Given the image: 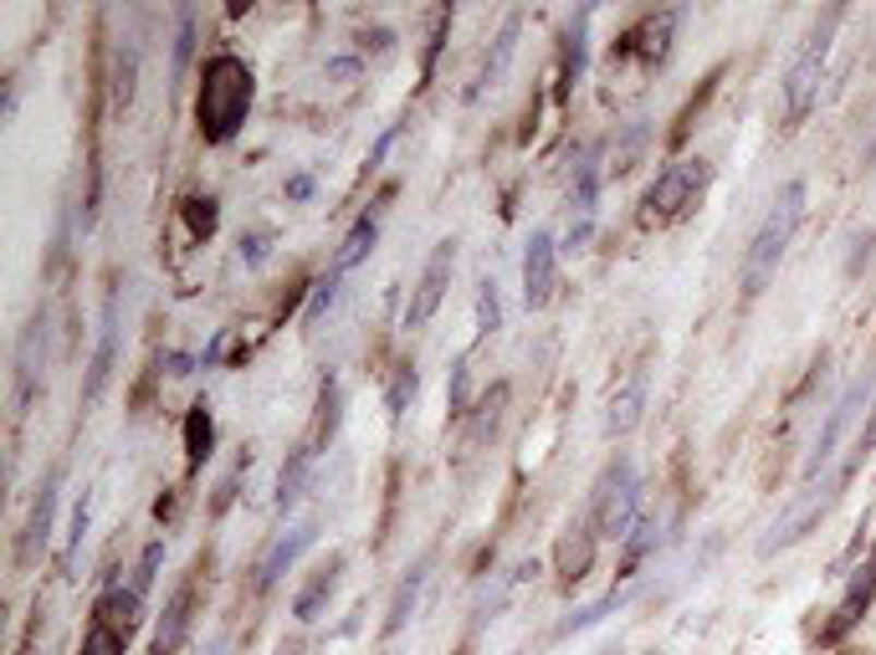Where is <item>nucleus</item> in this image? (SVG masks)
<instances>
[{
	"instance_id": "5701e85b",
	"label": "nucleus",
	"mask_w": 876,
	"mask_h": 655,
	"mask_svg": "<svg viewBox=\"0 0 876 655\" xmlns=\"http://www.w3.org/2000/svg\"><path fill=\"white\" fill-rule=\"evenodd\" d=\"M211 446H216V421H211V404L195 400L185 415V456H190V471H201L211 461Z\"/></svg>"
},
{
	"instance_id": "39448f33",
	"label": "nucleus",
	"mask_w": 876,
	"mask_h": 655,
	"mask_svg": "<svg viewBox=\"0 0 876 655\" xmlns=\"http://www.w3.org/2000/svg\"><path fill=\"white\" fill-rule=\"evenodd\" d=\"M708 159H676V165H667L657 174V185L646 190V205H651V216L672 220L682 216L687 205H697V195H703V185H708Z\"/></svg>"
},
{
	"instance_id": "c03bdc74",
	"label": "nucleus",
	"mask_w": 876,
	"mask_h": 655,
	"mask_svg": "<svg viewBox=\"0 0 876 655\" xmlns=\"http://www.w3.org/2000/svg\"><path fill=\"white\" fill-rule=\"evenodd\" d=\"M211 655H220V640H216V645H211Z\"/></svg>"
},
{
	"instance_id": "0eeeda50",
	"label": "nucleus",
	"mask_w": 876,
	"mask_h": 655,
	"mask_svg": "<svg viewBox=\"0 0 876 655\" xmlns=\"http://www.w3.org/2000/svg\"><path fill=\"white\" fill-rule=\"evenodd\" d=\"M47 333H51L47 313H36L16 343V385H11V410H16V415L32 410L36 389H41V374H47Z\"/></svg>"
},
{
	"instance_id": "f03ea898",
	"label": "nucleus",
	"mask_w": 876,
	"mask_h": 655,
	"mask_svg": "<svg viewBox=\"0 0 876 655\" xmlns=\"http://www.w3.org/2000/svg\"><path fill=\"white\" fill-rule=\"evenodd\" d=\"M800 216H805V180H790V185L775 195L764 226L754 231V246L743 256V298H758V292L769 287V277H775L784 252H790L794 231H800Z\"/></svg>"
},
{
	"instance_id": "4468645a",
	"label": "nucleus",
	"mask_w": 876,
	"mask_h": 655,
	"mask_svg": "<svg viewBox=\"0 0 876 655\" xmlns=\"http://www.w3.org/2000/svg\"><path fill=\"white\" fill-rule=\"evenodd\" d=\"M518 32H523V16H507L503 21V32L492 36V47L488 57H482V68H477L472 87H467V98H482V93H492V87L507 77V68H513V57H518Z\"/></svg>"
},
{
	"instance_id": "6ab92c4d",
	"label": "nucleus",
	"mask_w": 876,
	"mask_h": 655,
	"mask_svg": "<svg viewBox=\"0 0 876 655\" xmlns=\"http://www.w3.org/2000/svg\"><path fill=\"white\" fill-rule=\"evenodd\" d=\"M338 573H344V554H334V558H328V563H319V573H313V579H308V584L298 589V599H292V615H298V620H303V624H308V620H319V615H323V605L334 599Z\"/></svg>"
},
{
	"instance_id": "58836bf2",
	"label": "nucleus",
	"mask_w": 876,
	"mask_h": 655,
	"mask_svg": "<svg viewBox=\"0 0 876 655\" xmlns=\"http://www.w3.org/2000/svg\"><path fill=\"white\" fill-rule=\"evenodd\" d=\"M452 410L456 415H467V359H461L456 374H452Z\"/></svg>"
},
{
	"instance_id": "412c9836",
	"label": "nucleus",
	"mask_w": 876,
	"mask_h": 655,
	"mask_svg": "<svg viewBox=\"0 0 876 655\" xmlns=\"http://www.w3.org/2000/svg\"><path fill=\"white\" fill-rule=\"evenodd\" d=\"M503 410H507V385H492L488 395H482V404L467 410V415H472V421H467V451H477V446H488V440L497 436Z\"/></svg>"
},
{
	"instance_id": "1a4fd4ad",
	"label": "nucleus",
	"mask_w": 876,
	"mask_h": 655,
	"mask_svg": "<svg viewBox=\"0 0 876 655\" xmlns=\"http://www.w3.org/2000/svg\"><path fill=\"white\" fill-rule=\"evenodd\" d=\"M676 21H682V5H661V11H651V16L640 21L636 32L621 41V51H615V57H631V51H636L640 62H651V68H657V62H667V57H672Z\"/></svg>"
},
{
	"instance_id": "f704fd0d",
	"label": "nucleus",
	"mask_w": 876,
	"mask_h": 655,
	"mask_svg": "<svg viewBox=\"0 0 876 655\" xmlns=\"http://www.w3.org/2000/svg\"><path fill=\"white\" fill-rule=\"evenodd\" d=\"M615 605H621V594H605L600 605L579 609V615H574V620L564 624V635H574V630H590V624H600V620H605V615H610V609H615Z\"/></svg>"
},
{
	"instance_id": "f3484780",
	"label": "nucleus",
	"mask_w": 876,
	"mask_h": 655,
	"mask_svg": "<svg viewBox=\"0 0 876 655\" xmlns=\"http://www.w3.org/2000/svg\"><path fill=\"white\" fill-rule=\"evenodd\" d=\"M313 538H319V518H308L303 527H292L287 538L272 543L267 558H262V569H256V584H262V589L277 584V579H283V573L298 563V554H303V548H313Z\"/></svg>"
},
{
	"instance_id": "a19ab883",
	"label": "nucleus",
	"mask_w": 876,
	"mask_h": 655,
	"mask_svg": "<svg viewBox=\"0 0 876 655\" xmlns=\"http://www.w3.org/2000/svg\"><path fill=\"white\" fill-rule=\"evenodd\" d=\"M872 446H876V404H872V421H866V430H861V436H856V451L866 456V451H872Z\"/></svg>"
},
{
	"instance_id": "37998d69",
	"label": "nucleus",
	"mask_w": 876,
	"mask_h": 655,
	"mask_svg": "<svg viewBox=\"0 0 876 655\" xmlns=\"http://www.w3.org/2000/svg\"><path fill=\"white\" fill-rule=\"evenodd\" d=\"M277 655H303V645H298V640H292V645H283V651H277Z\"/></svg>"
},
{
	"instance_id": "9b49d317",
	"label": "nucleus",
	"mask_w": 876,
	"mask_h": 655,
	"mask_svg": "<svg viewBox=\"0 0 876 655\" xmlns=\"http://www.w3.org/2000/svg\"><path fill=\"white\" fill-rule=\"evenodd\" d=\"M113 359H119V292H108V303H103V328H98L93 364H87L83 404H98V395L108 389V374H113Z\"/></svg>"
},
{
	"instance_id": "f257e3e1",
	"label": "nucleus",
	"mask_w": 876,
	"mask_h": 655,
	"mask_svg": "<svg viewBox=\"0 0 876 655\" xmlns=\"http://www.w3.org/2000/svg\"><path fill=\"white\" fill-rule=\"evenodd\" d=\"M256 77L237 51H216L201 72V93H195V123H201L205 144H231L241 123L252 113Z\"/></svg>"
},
{
	"instance_id": "4c0bfd02",
	"label": "nucleus",
	"mask_w": 876,
	"mask_h": 655,
	"mask_svg": "<svg viewBox=\"0 0 876 655\" xmlns=\"http://www.w3.org/2000/svg\"><path fill=\"white\" fill-rule=\"evenodd\" d=\"M190 226H195V235L216 231V201H190Z\"/></svg>"
},
{
	"instance_id": "aec40b11",
	"label": "nucleus",
	"mask_w": 876,
	"mask_h": 655,
	"mask_svg": "<svg viewBox=\"0 0 876 655\" xmlns=\"http://www.w3.org/2000/svg\"><path fill=\"white\" fill-rule=\"evenodd\" d=\"M872 594H876V563L872 569H861L856 579H851V589H845V599L836 605V620L826 624V640H841L851 624L866 615V605H872Z\"/></svg>"
},
{
	"instance_id": "20e7f679",
	"label": "nucleus",
	"mask_w": 876,
	"mask_h": 655,
	"mask_svg": "<svg viewBox=\"0 0 876 655\" xmlns=\"http://www.w3.org/2000/svg\"><path fill=\"white\" fill-rule=\"evenodd\" d=\"M636 512H640V476H636V466H631L625 456H615V461L605 466V476L595 482V497H590L595 533L621 543L625 533L636 527Z\"/></svg>"
},
{
	"instance_id": "cd10ccee",
	"label": "nucleus",
	"mask_w": 876,
	"mask_h": 655,
	"mask_svg": "<svg viewBox=\"0 0 876 655\" xmlns=\"http://www.w3.org/2000/svg\"><path fill=\"white\" fill-rule=\"evenodd\" d=\"M134 77H139V47L134 41H119V72H113V102L119 108L134 102Z\"/></svg>"
},
{
	"instance_id": "b1692460",
	"label": "nucleus",
	"mask_w": 876,
	"mask_h": 655,
	"mask_svg": "<svg viewBox=\"0 0 876 655\" xmlns=\"http://www.w3.org/2000/svg\"><path fill=\"white\" fill-rule=\"evenodd\" d=\"M374 235H380V220H374V216H359V220H355V231L344 235V246L334 252V277L355 271L359 262L374 252Z\"/></svg>"
},
{
	"instance_id": "c85d7f7f",
	"label": "nucleus",
	"mask_w": 876,
	"mask_h": 655,
	"mask_svg": "<svg viewBox=\"0 0 876 655\" xmlns=\"http://www.w3.org/2000/svg\"><path fill=\"white\" fill-rule=\"evenodd\" d=\"M503 328V292H497V282H482V292H477V333L492 338Z\"/></svg>"
},
{
	"instance_id": "ea45409f",
	"label": "nucleus",
	"mask_w": 876,
	"mask_h": 655,
	"mask_svg": "<svg viewBox=\"0 0 876 655\" xmlns=\"http://www.w3.org/2000/svg\"><path fill=\"white\" fill-rule=\"evenodd\" d=\"M313 195V174H292L287 180V201H308Z\"/></svg>"
},
{
	"instance_id": "72a5a7b5",
	"label": "nucleus",
	"mask_w": 876,
	"mask_h": 655,
	"mask_svg": "<svg viewBox=\"0 0 876 655\" xmlns=\"http://www.w3.org/2000/svg\"><path fill=\"white\" fill-rule=\"evenodd\" d=\"M595 190H600V165H595V149H590L585 154V165H579V180H574V205H579V210H590Z\"/></svg>"
},
{
	"instance_id": "2eb2a0df",
	"label": "nucleus",
	"mask_w": 876,
	"mask_h": 655,
	"mask_svg": "<svg viewBox=\"0 0 876 655\" xmlns=\"http://www.w3.org/2000/svg\"><path fill=\"white\" fill-rule=\"evenodd\" d=\"M554 235L549 231H533V241H528V256H523V298H528V307H543L549 303V292H554Z\"/></svg>"
},
{
	"instance_id": "2f4dec72",
	"label": "nucleus",
	"mask_w": 876,
	"mask_h": 655,
	"mask_svg": "<svg viewBox=\"0 0 876 655\" xmlns=\"http://www.w3.org/2000/svg\"><path fill=\"white\" fill-rule=\"evenodd\" d=\"M338 292H344V277H334V271H328V277H323V282L313 287V303H308V313H303L308 328H319L323 313H328V307L338 303Z\"/></svg>"
},
{
	"instance_id": "473e14b6",
	"label": "nucleus",
	"mask_w": 876,
	"mask_h": 655,
	"mask_svg": "<svg viewBox=\"0 0 876 655\" xmlns=\"http://www.w3.org/2000/svg\"><path fill=\"white\" fill-rule=\"evenodd\" d=\"M159 563H165V538H154L149 548H144V554H139L134 584H129V589H134V594H139V599H144V594H149V584H154V573H159Z\"/></svg>"
},
{
	"instance_id": "79ce46f5",
	"label": "nucleus",
	"mask_w": 876,
	"mask_h": 655,
	"mask_svg": "<svg viewBox=\"0 0 876 655\" xmlns=\"http://www.w3.org/2000/svg\"><path fill=\"white\" fill-rule=\"evenodd\" d=\"M169 374H190V359H185V353H169Z\"/></svg>"
},
{
	"instance_id": "4be33fe9",
	"label": "nucleus",
	"mask_w": 876,
	"mask_h": 655,
	"mask_svg": "<svg viewBox=\"0 0 876 655\" xmlns=\"http://www.w3.org/2000/svg\"><path fill=\"white\" fill-rule=\"evenodd\" d=\"M425 573H431V558H421L416 569L400 579V589H395V599H389V620L385 630L389 635H400L405 624H410V615H416V605H421V589H425Z\"/></svg>"
},
{
	"instance_id": "a878e982",
	"label": "nucleus",
	"mask_w": 876,
	"mask_h": 655,
	"mask_svg": "<svg viewBox=\"0 0 876 655\" xmlns=\"http://www.w3.org/2000/svg\"><path fill=\"white\" fill-rule=\"evenodd\" d=\"M585 32H590V11H579L564 32V77L569 83H579V72H585Z\"/></svg>"
},
{
	"instance_id": "6e6552de",
	"label": "nucleus",
	"mask_w": 876,
	"mask_h": 655,
	"mask_svg": "<svg viewBox=\"0 0 876 655\" xmlns=\"http://www.w3.org/2000/svg\"><path fill=\"white\" fill-rule=\"evenodd\" d=\"M866 389H872V379H856V385H851V389L841 395V400H836V410L826 415L820 436H815V451H809V461H805V482H815V476H820V471L830 466V456H836V446H841L845 425L856 421V410L866 404Z\"/></svg>"
},
{
	"instance_id": "423d86ee",
	"label": "nucleus",
	"mask_w": 876,
	"mask_h": 655,
	"mask_svg": "<svg viewBox=\"0 0 876 655\" xmlns=\"http://www.w3.org/2000/svg\"><path fill=\"white\" fill-rule=\"evenodd\" d=\"M452 271H456V241L446 235V241H436L421 282H416L410 303H405V328H425V323L436 318V307L446 303V287H452Z\"/></svg>"
},
{
	"instance_id": "c9c22d12",
	"label": "nucleus",
	"mask_w": 876,
	"mask_h": 655,
	"mask_svg": "<svg viewBox=\"0 0 876 655\" xmlns=\"http://www.w3.org/2000/svg\"><path fill=\"white\" fill-rule=\"evenodd\" d=\"M87 522H93V497L83 492V502H77V512H72V538H68V563L77 558V548H83L87 538Z\"/></svg>"
},
{
	"instance_id": "ddd939ff",
	"label": "nucleus",
	"mask_w": 876,
	"mask_h": 655,
	"mask_svg": "<svg viewBox=\"0 0 876 655\" xmlns=\"http://www.w3.org/2000/svg\"><path fill=\"white\" fill-rule=\"evenodd\" d=\"M57 492H62V466L47 471V482L36 492L32 518H26V533H21V563H36V554L51 543V522H57Z\"/></svg>"
},
{
	"instance_id": "7c9ffc66",
	"label": "nucleus",
	"mask_w": 876,
	"mask_h": 655,
	"mask_svg": "<svg viewBox=\"0 0 876 655\" xmlns=\"http://www.w3.org/2000/svg\"><path fill=\"white\" fill-rule=\"evenodd\" d=\"M190 57H195V11L185 5V11H180V32H175V62H169V72L185 77Z\"/></svg>"
},
{
	"instance_id": "393cba45",
	"label": "nucleus",
	"mask_w": 876,
	"mask_h": 655,
	"mask_svg": "<svg viewBox=\"0 0 876 655\" xmlns=\"http://www.w3.org/2000/svg\"><path fill=\"white\" fill-rule=\"evenodd\" d=\"M139 615H144V599H139L134 589H108V594H103L98 620H103V624H113L119 635H134Z\"/></svg>"
},
{
	"instance_id": "e433bc0d",
	"label": "nucleus",
	"mask_w": 876,
	"mask_h": 655,
	"mask_svg": "<svg viewBox=\"0 0 876 655\" xmlns=\"http://www.w3.org/2000/svg\"><path fill=\"white\" fill-rule=\"evenodd\" d=\"M267 252H272V235H267V231L241 235V262H247V267H256V262H267Z\"/></svg>"
},
{
	"instance_id": "c756f323",
	"label": "nucleus",
	"mask_w": 876,
	"mask_h": 655,
	"mask_svg": "<svg viewBox=\"0 0 876 655\" xmlns=\"http://www.w3.org/2000/svg\"><path fill=\"white\" fill-rule=\"evenodd\" d=\"M129 651V635H119L113 624H103L98 615H93V624H87L83 635V655H123Z\"/></svg>"
},
{
	"instance_id": "bb28decb",
	"label": "nucleus",
	"mask_w": 876,
	"mask_h": 655,
	"mask_svg": "<svg viewBox=\"0 0 876 655\" xmlns=\"http://www.w3.org/2000/svg\"><path fill=\"white\" fill-rule=\"evenodd\" d=\"M416 389H421V374H416V364H400V369L389 374L385 404H389V415H395V421H400V415H405V404L416 400Z\"/></svg>"
},
{
	"instance_id": "7ed1b4c3",
	"label": "nucleus",
	"mask_w": 876,
	"mask_h": 655,
	"mask_svg": "<svg viewBox=\"0 0 876 655\" xmlns=\"http://www.w3.org/2000/svg\"><path fill=\"white\" fill-rule=\"evenodd\" d=\"M836 26H841V5H830L826 16L815 21V32L805 36L794 68L784 72V118H790V123H800V118L815 108V98H820V77H826V57H830V41H836Z\"/></svg>"
},
{
	"instance_id": "dca6fc26",
	"label": "nucleus",
	"mask_w": 876,
	"mask_h": 655,
	"mask_svg": "<svg viewBox=\"0 0 876 655\" xmlns=\"http://www.w3.org/2000/svg\"><path fill=\"white\" fill-rule=\"evenodd\" d=\"M313 466H319V446H313V440L287 451L283 471H277V512H292V507L303 502L308 482H313Z\"/></svg>"
},
{
	"instance_id": "a211bd4d",
	"label": "nucleus",
	"mask_w": 876,
	"mask_h": 655,
	"mask_svg": "<svg viewBox=\"0 0 876 655\" xmlns=\"http://www.w3.org/2000/svg\"><path fill=\"white\" fill-rule=\"evenodd\" d=\"M646 369H631V379H625L615 395H610V415H605V430L610 436H631L640 425V415H646Z\"/></svg>"
},
{
	"instance_id": "9d476101",
	"label": "nucleus",
	"mask_w": 876,
	"mask_h": 655,
	"mask_svg": "<svg viewBox=\"0 0 876 655\" xmlns=\"http://www.w3.org/2000/svg\"><path fill=\"white\" fill-rule=\"evenodd\" d=\"M595 543H600V533H595V518L585 512V518H574L564 533H559V548H554V569L564 584H579L585 573H590L595 563Z\"/></svg>"
},
{
	"instance_id": "f8f14e48",
	"label": "nucleus",
	"mask_w": 876,
	"mask_h": 655,
	"mask_svg": "<svg viewBox=\"0 0 876 655\" xmlns=\"http://www.w3.org/2000/svg\"><path fill=\"white\" fill-rule=\"evenodd\" d=\"M190 630H195V579L169 594L165 615H159V624H154V655H180Z\"/></svg>"
}]
</instances>
